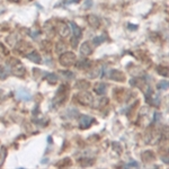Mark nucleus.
<instances>
[{"instance_id": "6", "label": "nucleus", "mask_w": 169, "mask_h": 169, "mask_svg": "<svg viewBox=\"0 0 169 169\" xmlns=\"http://www.w3.org/2000/svg\"><path fill=\"white\" fill-rule=\"evenodd\" d=\"M93 123V118L90 116H87V115H82L80 117V121H79V126L80 129H88Z\"/></svg>"}, {"instance_id": "19", "label": "nucleus", "mask_w": 169, "mask_h": 169, "mask_svg": "<svg viewBox=\"0 0 169 169\" xmlns=\"http://www.w3.org/2000/svg\"><path fill=\"white\" fill-rule=\"evenodd\" d=\"M5 157H6V149H2V151L0 152V166L4 164V160H5Z\"/></svg>"}, {"instance_id": "20", "label": "nucleus", "mask_w": 169, "mask_h": 169, "mask_svg": "<svg viewBox=\"0 0 169 169\" xmlns=\"http://www.w3.org/2000/svg\"><path fill=\"white\" fill-rule=\"evenodd\" d=\"M63 165L64 166H69V165H70V160L68 159L67 162H65V159H64V160H62L61 162H58V164H56V166H58V167H62Z\"/></svg>"}, {"instance_id": "8", "label": "nucleus", "mask_w": 169, "mask_h": 169, "mask_svg": "<svg viewBox=\"0 0 169 169\" xmlns=\"http://www.w3.org/2000/svg\"><path fill=\"white\" fill-rule=\"evenodd\" d=\"M91 52H93V49L90 46V43L89 42H84L82 43V45L80 47V53L84 56H88V55L91 54Z\"/></svg>"}, {"instance_id": "26", "label": "nucleus", "mask_w": 169, "mask_h": 169, "mask_svg": "<svg viewBox=\"0 0 169 169\" xmlns=\"http://www.w3.org/2000/svg\"><path fill=\"white\" fill-rule=\"evenodd\" d=\"M8 1H10V2H19L21 0H8Z\"/></svg>"}, {"instance_id": "2", "label": "nucleus", "mask_w": 169, "mask_h": 169, "mask_svg": "<svg viewBox=\"0 0 169 169\" xmlns=\"http://www.w3.org/2000/svg\"><path fill=\"white\" fill-rule=\"evenodd\" d=\"M76 54L72 52H64L60 56V63L63 67H71L76 63Z\"/></svg>"}, {"instance_id": "13", "label": "nucleus", "mask_w": 169, "mask_h": 169, "mask_svg": "<svg viewBox=\"0 0 169 169\" xmlns=\"http://www.w3.org/2000/svg\"><path fill=\"white\" fill-rule=\"evenodd\" d=\"M70 26H71L72 32H73V35H75V37L79 40V38L81 37V33H82L81 28L78 25H77V24H75V23H70Z\"/></svg>"}, {"instance_id": "10", "label": "nucleus", "mask_w": 169, "mask_h": 169, "mask_svg": "<svg viewBox=\"0 0 169 169\" xmlns=\"http://www.w3.org/2000/svg\"><path fill=\"white\" fill-rule=\"evenodd\" d=\"M94 90H95V93L99 95V96H103V95H105L106 94V90H107V86L106 84H103V82H99L97 84L95 87H94Z\"/></svg>"}, {"instance_id": "9", "label": "nucleus", "mask_w": 169, "mask_h": 169, "mask_svg": "<svg viewBox=\"0 0 169 169\" xmlns=\"http://www.w3.org/2000/svg\"><path fill=\"white\" fill-rule=\"evenodd\" d=\"M87 21H88L89 25L93 26L94 28H98L100 26V21H99V18L96 15H89Z\"/></svg>"}, {"instance_id": "25", "label": "nucleus", "mask_w": 169, "mask_h": 169, "mask_svg": "<svg viewBox=\"0 0 169 169\" xmlns=\"http://www.w3.org/2000/svg\"><path fill=\"white\" fill-rule=\"evenodd\" d=\"M75 2H79V0H64V5L75 4Z\"/></svg>"}, {"instance_id": "24", "label": "nucleus", "mask_w": 169, "mask_h": 169, "mask_svg": "<svg viewBox=\"0 0 169 169\" xmlns=\"http://www.w3.org/2000/svg\"><path fill=\"white\" fill-rule=\"evenodd\" d=\"M84 6H86V8H90V7L93 6V0H86Z\"/></svg>"}, {"instance_id": "3", "label": "nucleus", "mask_w": 169, "mask_h": 169, "mask_svg": "<svg viewBox=\"0 0 169 169\" xmlns=\"http://www.w3.org/2000/svg\"><path fill=\"white\" fill-rule=\"evenodd\" d=\"M65 99H67V88H65V86L62 84V86H60L59 89L56 90L53 104H54V106H59L60 104H62Z\"/></svg>"}, {"instance_id": "16", "label": "nucleus", "mask_w": 169, "mask_h": 169, "mask_svg": "<svg viewBox=\"0 0 169 169\" xmlns=\"http://www.w3.org/2000/svg\"><path fill=\"white\" fill-rule=\"evenodd\" d=\"M105 40H106L105 35H103V36H98V37H95L94 38V44H95V45H99V44L104 42Z\"/></svg>"}, {"instance_id": "12", "label": "nucleus", "mask_w": 169, "mask_h": 169, "mask_svg": "<svg viewBox=\"0 0 169 169\" xmlns=\"http://www.w3.org/2000/svg\"><path fill=\"white\" fill-rule=\"evenodd\" d=\"M58 32L61 36H68L69 35V27L63 23H60L58 25Z\"/></svg>"}, {"instance_id": "7", "label": "nucleus", "mask_w": 169, "mask_h": 169, "mask_svg": "<svg viewBox=\"0 0 169 169\" xmlns=\"http://www.w3.org/2000/svg\"><path fill=\"white\" fill-rule=\"evenodd\" d=\"M110 79H113V80H116V81H124L125 80V77L123 75L121 71H118L116 69H112L110 72Z\"/></svg>"}, {"instance_id": "5", "label": "nucleus", "mask_w": 169, "mask_h": 169, "mask_svg": "<svg viewBox=\"0 0 169 169\" xmlns=\"http://www.w3.org/2000/svg\"><path fill=\"white\" fill-rule=\"evenodd\" d=\"M16 96L18 99H21V100H24V101H28V100H32V95H30L26 89H17L16 91Z\"/></svg>"}, {"instance_id": "17", "label": "nucleus", "mask_w": 169, "mask_h": 169, "mask_svg": "<svg viewBox=\"0 0 169 169\" xmlns=\"http://www.w3.org/2000/svg\"><path fill=\"white\" fill-rule=\"evenodd\" d=\"M7 75H8V69L0 67V79H5Z\"/></svg>"}, {"instance_id": "23", "label": "nucleus", "mask_w": 169, "mask_h": 169, "mask_svg": "<svg viewBox=\"0 0 169 169\" xmlns=\"http://www.w3.org/2000/svg\"><path fill=\"white\" fill-rule=\"evenodd\" d=\"M71 45L75 47V49L78 46V38H76V37L72 38V40H71Z\"/></svg>"}, {"instance_id": "27", "label": "nucleus", "mask_w": 169, "mask_h": 169, "mask_svg": "<svg viewBox=\"0 0 169 169\" xmlns=\"http://www.w3.org/2000/svg\"><path fill=\"white\" fill-rule=\"evenodd\" d=\"M129 27H130L131 30H134V28H136V26H132V25H129Z\"/></svg>"}, {"instance_id": "14", "label": "nucleus", "mask_w": 169, "mask_h": 169, "mask_svg": "<svg viewBox=\"0 0 169 169\" xmlns=\"http://www.w3.org/2000/svg\"><path fill=\"white\" fill-rule=\"evenodd\" d=\"M46 80L49 84H56V81H58V77H56L55 73H49L46 76Z\"/></svg>"}, {"instance_id": "4", "label": "nucleus", "mask_w": 169, "mask_h": 169, "mask_svg": "<svg viewBox=\"0 0 169 169\" xmlns=\"http://www.w3.org/2000/svg\"><path fill=\"white\" fill-rule=\"evenodd\" d=\"M76 99L84 105H91L94 101L93 96L87 91H82V93H79L78 95H76Z\"/></svg>"}, {"instance_id": "18", "label": "nucleus", "mask_w": 169, "mask_h": 169, "mask_svg": "<svg viewBox=\"0 0 169 169\" xmlns=\"http://www.w3.org/2000/svg\"><path fill=\"white\" fill-rule=\"evenodd\" d=\"M158 88L159 89H167L168 88V81L162 80L161 82H159V84H158Z\"/></svg>"}, {"instance_id": "1", "label": "nucleus", "mask_w": 169, "mask_h": 169, "mask_svg": "<svg viewBox=\"0 0 169 169\" xmlns=\"http://www.w3.org/2000/svg\"><path fill=\"white\" fill-rule=\"evenodd\" d=\"M8 65H11L10 69H11V73H13L14 76L23 77L25 75V68L17 59H11V61L8 63Z\"/></svg>"}, {"instance_id": "11", "label": "nucleus", "mask_w": 169, "mask_h": 169, "mask_svg": "<svg viewBox=\"0 0 169 169\" xmlns=\"http://www.w3.org/2000/svg\"><path fill=\"white\" fill-rule=\"evenodd\" d=\"M26 56H27L28 60L33 61L34 63H40L41 62V56H40V54H38L36 51H32L30 54H27Z\"/></svg>"}, {"instance_id": "15", "label": "nucleus", "mask_w": 169, "mask_h": 169, "mask_svg": "<svg viewBox=\"0 0 169 169\" xmlns=\"http://www.w3.org/2000/svg\"><path fill=\"white\" fill-rule=\"evenodd\" d=\"M65 50H67V45L64 44L63 42H59L58 43V45H56V51L59 52V53H62V52H65Z\"/></svg>"}, {"instance_id": "21", "label": "nucleus", "mask_w": 169, "mask_h": 169, "mask_svg": "<svg viewBox=\"0 0 169 169\" xmlns=\"http://www.w3.org/2000/svg\"><path fill=\"white\" fill-rule=\"evenodd\" d=\"M139 162H136V161H131V162H129V164H126L125 165V167H139Z\"/></svg>"}, {"instance_id": "22", "label": "nucleus", "mask_w": 169, "mask_h": 169, "mask_svg": "<svg viewBox=\"0 0 169 169\" xmlns=\"http://www.w3.org/2000/svg\"><path fill=\"white\" fill-rule=\"evenodd\" d=\"M62 75H63V76H68V77H69L68 79H72V78L75 77V75H73L72 72H69V71H62Z\"/></svg>"}]
</instances>
